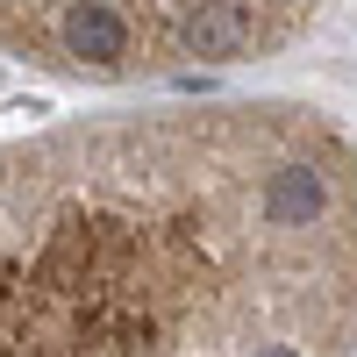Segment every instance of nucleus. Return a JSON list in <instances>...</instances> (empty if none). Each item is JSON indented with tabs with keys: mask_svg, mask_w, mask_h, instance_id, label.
Listing matches in <instances>:
<instances>
[{
	"mask_svg": "<svg viewBox=\"0 0 357 357\" xmlns=\"http://www.w3.org/2000/svg\"><path fill=\"white\" fill-rule=\"evenodd\" d=\"M0 357H357V143L293 100L8 143Z\"/></svg>",
	"mask_w": 357,
	"mask_h": 357,
	"instance_id": "obj_1",
	"label": "nucleus"
},
{
	"mask_svg": "<svg viewBox=\"0 0 357 357\" xmlns=\"http://www.w3.org/2000/svg\"><path fill=\"white\" fill-rule=\"evenodd\" d=\"M329 0H0V50L86 86L229 72L286 50Z\"/></svg>",
	"mask_w": 357,
	"mask_h": 357,
	"instance_id": "obj_2",
	"label": "nucleus"
}]
</instances>
